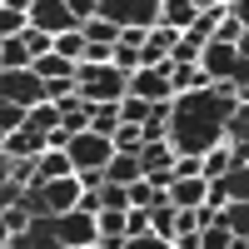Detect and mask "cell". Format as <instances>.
Masks as SVG:
<instances>
[{
	"instance_id": "cell-1",
	"label": "cell",
	"mask_w": 249,
	"mask_h": 249,
	"mask_svg": "<svg viewBox=\"0 0 249 249\" xmlns=\"http://www.w3.org/2000/svg\"><path fill=\"white\" fill-rule=\"evenodd\" d=\"M239 105L224 95H210V90H195V95H175L170 100V124H164V140H170L175 155H210L214 144L224 140V120H230Z\"/></svg>"
},
{
	"instance_id": "cell-2",
	"label": "cell",
	"mask_w": 249,
	"mask_h": 249,
	"mask_svg": "<svg viewBox=\"0 0 249 249\" xmlns=\"http://www.w3.org/2000/svg\"><path fill=\"white\" fill-rule=\"evenodd\" d=\"M110 155H115V144L105 140V135H70V144H65V160H70V170L75 175H100L110 164Z\"/></svg>"
},
{
	"instance_id": "cell-3",
	"label": "cell",
	"mask_w": 249,
	"mask_h": 249,
	"mask_svg": "<svg viewBox=\"0 0 249 249\" xmlns=\"http://www.w3.org/2000/svg\"><path fill=\"white\" fill-rule=\"evenodd\" d=\"M25 20H30V30H40V35H70V30H80V20H75V10H70V0H35V5H25Z\"/></svg>"
},
{
	"instance_id": "cell-4",
	"label": "cell",
	"mask_w": 249,
	"mask_h": 249,
	"mask_svg": "<svg viewBox=\"0 0 249 249\" xmlns=\"http://www.w3.org/2000/svg\"><path fill=\"white\" fill-rule=\"evenodd\" d=\"M0 105L35 110V105H45V85L30 70H0Z\"/></svg>"
},
{
	"instance_id": "cell-5",
	"label": "cell",
	"mask_w": 249,
	"mask_h": 249,
	"mask_svg": "<svg viewBox=\"0 0 249 249\" xmlns=\"http://www.w3.org/2000/svg\"><path fill=\"white\" fill-rule=\"evenodd\" d=\"M50 239L65 244V249H85V244H95V214H80V210L55 214V219H50Z\"/></svg>"
},
{
	"instance_id": "cell-6",
	"label": "cell",
	"mask_w": 249,
	"mask_h": 249,
	"mask_svg": "<svg viewBox=\"0 0 249 249\" xmlns=\"http://www.w3.org/2000/svg\"><path fill=\"white\" fill-rule=\"evenodd\" d=\"M124 95H135V100H144V105H170V80H164L160 70H135L130 80H124Z\"/></svg>"
},
{
	"instance_id": "cell-7",
	"label": "cell",
	"mask_w": 249,
	"mask_h": 249,
	"mask_svg": "<svg viewBox=\"0 0 249 249\" xmlns=\"http://www.w3.org/2000/svg\"><path fill=\"white\" fill-rule=\"evenodd\" d=\"M135 160H140V175L150 179V175H164L175 164V150H170V140H144Z\"/></svg>"
},
{
	"instance_id": "cell-8",
	"label": "cell",
	"mask_w": 249,
	"mask_h": 249,
	"mask_svg": "<svg viewBox=\"0 0 249 249\" xmlns=\"http://www.w3.org/2000/svg\"><path fill=\"white\" fill-rule=\"evenodd\" d=\"M164 204H170V210H199L204 204V179H170Z\"/></svg>"
},
{
	"instance_id": "cell-9",
	"label": "cell",
	"mask_w": 249,
	"mask_h": 249,
	"mask_svg": "<svg viewBox=\"0 0 249 249\" xmlns=\"http://www.w3.org/2000/svg\"><path fill=\"white\" fill-rule=\"evenodd\" d=\"M55 115H60V130H65V135H85L90 130V110L80 105V95L55 100Z\"/></svg>"
},
{
	"instance_id": "cell-10",
	"label": "cell",
	"mask_w": 249,
	"mask_h": 249,
	"mask_svg": "<svg viewBox=\"0 0 249 249\" xmlns=\"http://www.w3.org/2000/svg\"><path fill=\"white\" fill-rule=\"evenodd\" d=\"M170 95H195V90H210V75L199 65H170Z\"/></svg>"
},
{
	"instance_id": "cell-11",
	"label": "cell",
	"mask_w": 249,
	"mask_h": 249,
	"mask_svg": "<svg viewBox=\"0 0 249 249\" xmlns=\"http://www.w3.org/2000/svg\"><path fill=\"white\" fill-rule=\"evenodd\" d=\"M65 175H75L65 150H40L35 155V184H50V179H65Z\"/></svg>"
},
{
	"instance_id": "cell-12",
	"label": "cell",
	"mask_w": 249,
	"mask_h": 249,
	"mask_svg": "<svg viewBox=\"0 0 249 249\" xmlns=\"http://www.w3.org/2000/svg\"><path fill=\"white\" fill-rule=\"evenodd\" d=\"M30 75L40 80V85H50V80H75V65H70V60H60V55L50 50V55L30 60Z\"/></svg>"
},
{
	"instance_id": "cell-13",
	"label": "cell",
	"mask_w": 249,
	"mask_h": 249,
	"mask_svg": "<svg viewBox=\"0 0 249 249\" xmlns=\"http://www.w3.org/2000/svg\"><path fill=\"white\" fill-rule=\"evenodd\" d=\"M135 179H144V175H140V160H135V155H110V164H105V184L130 190Z\"/></svg>"
},
{
	"instance_id": "cell-14",
	"label": "cell",
	"mask_w": 249,
	"mask_h": 249,
	"mask_svg": "<svg viewBox=\"0 0 249 249\" xmlns=\"http://www.w3.org/2000/svg\"><path fill=\"white\" fill-rule=\"evenodd\" d=\"M25 5H20V0H0V40H20L25 35Z\"/></svg>"
},
{
	"instance_id": "cell-15",
	"label": "cell",
	"mask_w": 249,
	"mask_h": 249,
	"mask_svg": "<svg viewBox=\"0 0 249 249\" xmlns=\"http://www.w3.org/2000/svg\"><path fill=\"white\" fill-rule=\"evenodd\" d=\"M40 150H45V140H40V135H30V130L5 135V160H35Z\"/></svg>"
},
{
	"instance_id": "cell-16",
	"label": "cell",
	"mask_w": 249,
	"mask_h": 249,
	"mask_svg": "<svg viewBox=\"0 0 249 249\" xmlns=\"http://www.w3.org/2000/svg\"><path fill=\"white\" fill-rule=\"evenodd\" d=\"M80 40H85V45H110V50H115V40H120V30L110 25V20H100V15H90L85 25H80Z\"/></svg>"
},
{
	"instance_id": "cell-17",
	"label": "cell",
	"mask_w": 249,
	"mask_h": 249,
	"mask_svg": "<svg viewBox=\"0 0 249 249\" xmlns=\"http://www.w3.org/2000/svg\"><path fill=\"white\" fill-rule=\"evenodd\" d=\"M25 130H30V135H40V140H45V135H55V130H60L55 105H35V110H25Z\"/></svg>"
},
{
	"instance_id": "cell-18",
	"label": "cell",
	"mask_w": 249,
	"mask_h": 249,
	"mask_svg": "<svg viewBox=\"0 0 249 249\" xmlns=\"http://www.w3.org/2000/svg\"><path fill=\"white\" fill-rule=\"evenodd\" d=\"M230 175V150H224V144H214L210 155H199V179L210 184V179H224Z\"/></svg>"
},
{
	"instance_id": "cell-19",
	"label": "cell",
	"mask_w": 249,
	"mask_h": 249,
	"mask_svg": "<svg viewBox=\"0 0 249 249\" xmlns=\"http://www.w3.org/2000/svg\"><path fill=\"white\" fill-rule=\"evenodd\" d=\"M0 224H5V234H10V239H20V234L35 224V214L25 210V204H10V210H0Z\"/></svg>"
},
{
	"instance_id": "cell-20",
	"label": "cell",
	"mask_w": 249,
	"mask_h": 249,
	"mask_svg": "<svg viewBox=\"0 0 249 249\" xmlns=\"http://www.w3.org/2000/svg\"><path fill=\"white\" fill-rule=\"evenodd\" d=\"M115 130H120V110H115V105H95V110H90V135H105V140H110Z\"/></svg>"
},
{
	"instance_id": "cell-21",
	"label": "cell",
	"mask_w": 249,
	"mask_h": 249,
	"mask_svg": "<svg viewBox=\"0 0 249 249\" xmlns=\"http://www.w3.org/2000/svg\"><path fill=\"white\" fill-rule=\"evenodd\" d=\"M0 70H30V50L20 40H0Z\"/></svg>"
},
{
	"instance_id": "cell-22",
	"label": "cell",
	"mask_w": 249,
	"mask_h": 249,
	"mask_svg": "<svg viewBox=\"0 0 249 249\" xmlns=\"http://www.w3.org/2000/svg\"><path fill=\"white\" fill-rule=\"evenodd\" d=\"M60 60H70V65H80L85 60V40H80V30H70V35H55V45H50Z\"/></svg>"
},
{
	"instance_id": "cell-23",
	"label": "cell",
	"mask_w": 249,
	"mask_h": 249,
	"mask_svg": "<svg viewBox=\"0 0 249 249\" xmlns=\"http://www.w3.org/2000/svg\"><path fill=\"white\" fill-rule=\"evenodd\" d=\"M110 144H115V155H140L144 135H140V124H120V130L110 135Z\"/></svg>"
},
{
	"instance_id": "cell-24",
	"label": "cell",
	"mask_w": 249,
	"mask_h": 249,
	"mask_svg": "<svg viewBox=\"0 0 249 249\" xmlns=\"http://www.w3.org/2000/svg\"><path fill=\"white\" fill-rule=\"evenodd\" d=\"M150 234H155V239H164V244L175 239V210H170V204L150 210Z\"/></svg>"
},
{
	"instance_id": "cell-25",
	"label": "cell",
	"mask_w": 249,
	"mask_h": 249,
	"mask_svg": "<svg viewBox=\"0 0 249 249\" xmlns=\"http://www.w3.org/2000/svg\"><path fill=\"white\" fill-rule=\"evenodd\" d=\"M115 110H120V124H144V120H150V105H144V100H135V95H124Z\"/></svg>"
},
{
	"instance_id": "cell-26",
	"label": "cell",
	"mask_w": 249,
	"mask_h": 249,
	"mask_svg": "<svg viewBox=\"0 0 249 249\" xmlns=\"http://www.w3.org/2000/svg\"><path fill=\"white\" fill-rule=\"evenodd\" d=\"M150 234V210H124V239Z\"/></svg>"
},
{
	"instance_id": "cell-27",
	"label": "cell",
	"mask_w": 249,
	"mask_h": 249,
	"mask_svg": "<svg viewBox=\"0 0 249 249\" xmlns=\"http://www.w3.org/2000/svg\"><path fill=\"white\" fill-rule=\"evenodd\" d=\"M20 45H25V50H30V60H40V55H50V45H55V40H50V35H40V30H30V25H25V35H20Z\"/></svg>"
},
{
	"instance_id": "cell-28",
	"label": "cell",
	"mask_w": 249,
	"mask_h": 249,
	"mask_svg": "<svg viewBox=\"0 0 249 249\" xmlns=\"http://www.w3.org/2000/svg\"><path fill=\"white\" fill-rule=\"evenodd\" d=\"M195 244H199V249H230V234H224L219 224H210V230L195 234Z\"/></svg>"
},
{
	"instance_id": "cell-29",
	"label": "cell",
	"mask_w": 249,
	"mask_h": 249,
	"mask_svg": "<svg viewBox=\"0 0 249 249\" xmlns=\"http://www.w3.org/2000/svg\"><path fill=\"white\" fill-rule=\"evenodd\" d=\"M15 130H25V110L0 105V135H15Z\"/></svg>"
},
{
	"instance_id": "cell-30",
	"label": "cell",
	"mask_w": 249,
	"mask_h": 249,
	"mask_svg": "<svg viewBox=\"0 0 249 249\" xmlns=\"http://www.w3.org/2000/svg\"><path fill=\"white\" fill-rule=\"evenodd\" d=\"M170 175H175V179H199V160H190V155H175Z\"/></svg>"
},
{
	"instance_id": "cell-31",
	"label": "cell",
	"mask_w": 249,
	"mask_h": 249,
	"mask_svg": "<svg viewBox=\"0 0 249 249\" xmlns=\"http://www.w3.org/2000/svg\"><path fill=\"white\" fill-rule=\"evenodd\" d=\"M20 195H25V190H20L15 179H0V210H10V204H20Z\"/></svg>"
},
{
	"instance_id": "cell-32",
	"label": "cell",
	"mask_w": 249,
	"mask_h": 249,
	"mask_svg": "<svg viewBox=\"0 0 249 249\" xmlns=\"http://www.w3.org/2000/svg\"><path fill=\"white\" fill-rule=\"evenodd\" d=\"M120 249H170L164 239H155V234H140V239H124Z\"/></svg>"
},
{
	"instance_id": "cell-33",
	"label": "cell",
	"mask_w": 249,
	"mask_h": 249,
	"mask_svg": "<svg viewBox=\"0 0 249 249\" xmlns=\"http://www.w3.org/2000/svg\"><path fill=\"white\" fill-rule=\"evenodd\" d=\"M230 249H249V239H230Z\"/></svg>"
},
{
	"instance_id": "cell-34",
	"label": "cell",
	"mask_w": 249,
	"mask_h": 249,
	"mask_svg": "<svg viewBox=\"0 0 249 249\" xmlns=\"http://www.w3.org/2000/svg\"><path fill=\"white\" fill-rule=\"evenodd\" d=\"M0 160H5V135H0Z\"/></svg>"
},
{
	"instance_id": "cell-35",
	"label": "cell",
	"mask_w": 249,
	"mask_h": 249,
	"mask_svg": "<svg viewBox=\"0 0 249 249\" xmlns=\"http://www.w3.org/2000/svg\"><path fill=\"white\" fill-rule=\"evenodd\" d=\"M0 249H15V244H0Z\"/></svg>"
},
{
	"instance_id": "cell-36",
	"label": "cell",
	"mask_w": 249,
	"mask_h": 249,
	"mask_svg": "<svg viewBox=\"0 0 249 249\" xmlns=\"http://www.w3.org/2000/svg\"><path fill=\"white\" fill-rule=\"evenodd\" d=\"M85 249H100V244H85Z\"/></svg>"
}]
</instances>
